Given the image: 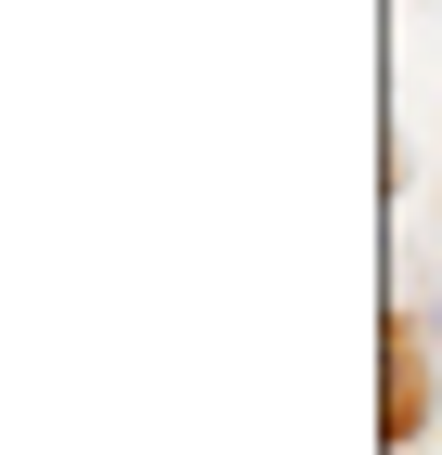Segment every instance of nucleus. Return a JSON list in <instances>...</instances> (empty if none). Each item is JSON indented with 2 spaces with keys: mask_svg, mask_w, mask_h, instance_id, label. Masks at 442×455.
<instances>
[{
  "mask_svg": "<svg viewBox=\"0 0 442 455\" xmlns=\"http://www.w3.org/2000/svg\"><path fill=\"white\" fill-rule=\"evenodd\" d=\"M430 378H442V299H430Z\"/></svg>",
  "mask_w": 442,
  "mask_h": 455,
  "instance_id": "nucleus-1",
  "label": "nucleus"
}]
</instances>
